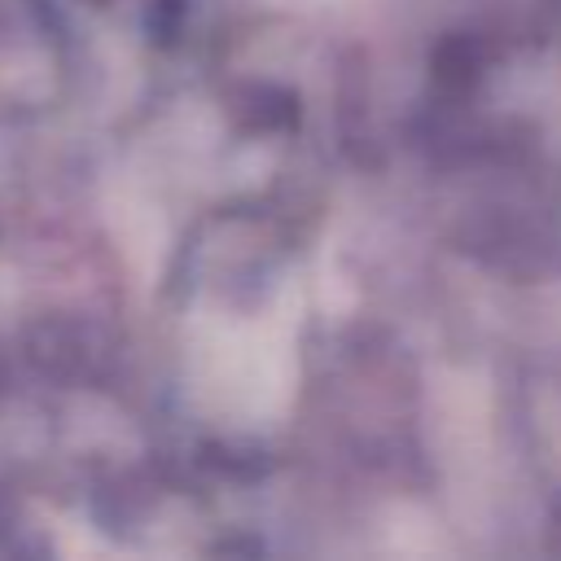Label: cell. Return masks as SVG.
Masks as SVG:
<instances>
[{"instance_id":"cell-1","label":"cell","mask_w":561,"mask_h":561,"mask_svg":"<svg viewBox=\"0 0 561 561\" xmlns=\"http://www.w3.org/2000/svg\"><path fill=\"white\" fill-rule=\"evenodd\" d=\"M66 61L44 0H0V114L31 118L57 101Z\"/></svg>"}]
</instances>
